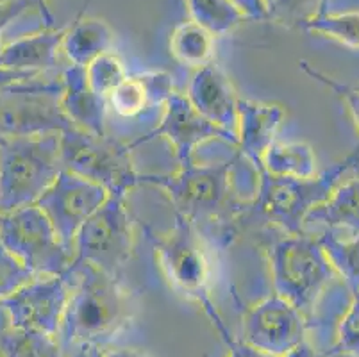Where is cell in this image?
Returning a JSON list of instances; mask_svg holds the SVG:
<instances>
[{
    "label": "cell",
    "instance_id": "ba28073f",
    "mask_svg": "<svg viewBox=\"0 0 359 357\" xmlns=\"http://www.w3.org/2000/svg\"><path fill=\"white\" fill-rule=\"evenodd\" d=\"M126 196L107 193L104 204L84 222L74 240L75 263H88L111 277L122 275L135 250V231Z\"/></svg>",
    "mask_w": 359,
    "mask_h": 357
},
{
    "label": "cell",
    "instance_id": "d6986e66",
    "mask_svg": "<svg viewBox=\"0 0 359 357\" xmlns=\"http://www.w3.org/2000/svg\"><path fill=\"white\" fill-rule=\"evenodd\" d=\"M65 29H47L18 38L4 45L0 52V67L25 74L41 75L57 67V54L63 43Z\"/></svg>",
    "mask_w": 359,
    "mask_h": 357
},
{
    "label": "cell",
    "instance_id": "8d00e7d4",
    "mask_svg": "<svg viewBox=\"0 0 359 357\" xmlns=\"http://www.w3.org/2000/svg\"><path fill=\"white\" fill-rule=\"evenodd\" d=\"M36 77H40V75L25 74V72H16V70H9V68L0 67V90L6 86H11V84L32 81V79H36Z\"/></svg>",
    "mask_w": 359,
    "mask_h": 357
},
{
    "label": "cell",
    "instance_id": "d4e9b609",
    "mask_svg": "<svg viewBox=\"0 0 359 357\" xmlns=\"http://www.w3.org/2000/svg\"><path fill=\"white\" fill-rule=\"evenodd\" d=\"M316 240L348 293L359 291V234L341 240L338 232L325 229Z\"/></svg>",
    "mask_w": 359,
    "mask_h": 357
},
{
    "label": "cell",
    "instance_id": "ffe728a7",
    "mask_svg": "<svg viewBox=\"0 0 359 357\" xmlns=\"http://www.w3.org/2000/svg\"><path fill=\"white\" fill-rule=\"evenodd\" d=\"M115 32L107 22L100 18H77L68 29H65L61 50L68 58L70 65L84 67L106 54L113 47Z\"/></svg>",
    "mask_w": 359,
    "mask_h": 357
},
{
    "label": "cell",
    "instance_id": "f1b7e54d",
    "mask_svg": "<svg viewBox=\"0 0 359 357\" xmlns=\"http://www.w3.org/2000/svg\"><path fill=\"white\" fill-rule=\"evenodd\" d=\"M269 20L286 27H302L320 8L329 6V0H264Z\"/></svg>",
    "mask_w": 359,
    "mask_h": 357
},
{
    "label": "cell",
    "instance_id": "603a6c76",
    "mask_svg": "<svg viewBox=\"0 0 359 357\" xmlns=\"http://www.w3.org/2000/svg\"><path fill=\"white\" fill-rule=\"evenodd\" d=\"M263 168L272 175L308 179L316 173V157L306 142H273L263 156Z\"/></svg>",
    "mask_w": 359,
    "mask_h": 357
},
{
    "label": "cell",
    "instance_id": "30bf717a",
    "mask_svg": "<svg viewBox=\"0 0 359 357\" xmlns=\"http://www.w3.org/2000/svg\"><path fill=\"white\" fill-rule=\"evenodd\" d=\"M36 79L0 90V137L41 136L74 127L61 109V83Z\"/></svg>",
    "mask_w": 359,
    "mask_h": 357
},
{
    "label": "cell",
    "instance_id": "2e32d148",
    "mask_svg": "<svg viewBox=\"0 0 359 357\" xmlns=\"http://www.w3.org/2000/svg\"><path fill=\"white\" fill-rule=\"evenodd\" d=\"M285 120V109L279 104L256 102L249 98L238 100V147L254 168H263V156L276 142L277 130Z\"/></svg>",
    "mask_w": 359,
    "mask_h": 357
},
{
    "label": "cell",
    "instance_id": "e0dca14e",
    "mask_svg": "<svg viewBox=\"0 0 359 357\" xmlns=\"http://www.w3.org/2000/svg\"><path fill=\"white\" fill-rule=\"evenodd\" d=\"M61 109L77 129L106 134V98L90 86L86 68L68 65L61 75Z\"/></svg>",
    "mask_w": 359,
    "mask_h": 357
},
{
    "label": "cell",
    "instance_id": "7a4b0ae2",
    "mask_svg": "<svg viewBox=\"0 0 359 357\" xmlns=\"http://www.w3.org/2000/svg\"><path fill=\"white\" fill-rule=\"evenodd\" d=\"M65 274L70 279V299L57 336L63 349L86 342L104 346L133 323L136 297L120 277L75 261Z\"/></svg>",
    "mask_w": 359,
    "mask_h": 357
},
{
    "label": "cell",
    "instance_id": "5b68a950",
    "mask_svg": "<svg viewBox=\"0 0 359 357\" xmlns=\"http://www.w3.org/2000/svg\"><path fill=\"white\" fill-rule=\"evenodd\" d=\"M273 293L297 307L311 322L318 300L338 279L318 240L304 234H285L266 248Z\"/></svg>",
    "mask_w": 359,
    "mask_h": 357
},
{
    "label": "cell",
    "instance_id": "e575fe53",
    "mask_svg": "<svg viewBox=\"0 0 359 357\" xmlns=\"http://www.w3.org/2000/svg\"><path fill=\"white\" fill-rule=\"evenodd\" d=\"M29 9L31 6L27 4V0H0V31Z\"/></svg>",
    "mask_w": 359,
    "mask_h": 357
},
{
    "label": "cell",
    "instance_id": "4dcf8cb0",
    "mask_svg": "<svg viewBox=\"0 0 359 357\" xmlns=\"http://www.w3.org/2000/svg\"><path fill=\"white\" fill-rule=\"evenodd\" d=\"M38 275L0 243V300L8 299Z\"/></svg>",
    "mask_w": 359,
    "mask_h": 357
},
{
    "label": "cell",
    "instance_id": "5bb4252c",
    "mask_svg": "<svg viewBox=\"0 0 359 357\" xmlns=\"http://www.w3.org/2000/svg\"><path fill=\"white\" fill-rule=\"evenodd\" d=\"M158 136L166 137L172 143L179 166L194 163L195 150L204 143L213 142V140L229 143L234 149L238 147L236 134L220 129L213 122H210L208 118H204L195 109L194 104L188 100L186 95L177 93V91L170 95L168 100L163 106V116L159 126L149 136L140 137L138 142L133 143L130 147L142 145V143L154 140Z\"/></svg>",
    "mask_w": 359,
    "mask_h": 357
},
{
    "label": "cell",
    "instance_id": "7c38bea8",
    "mask_svg": "<svg viewBox=\"0 0 359 357\" xmlns=\"http://www.w3.org/2000/svg\"><path fill=\"white\" fill-rule=\"evenodd\" d=\"M70 299L68 275H38L22 290L0 300L11 327L36 329L60 336Z\"/></svg>",
    "mask_w": 359,
    "mask_h": 357
},
{
    "label": "cell",
    "instance_id": "cb8c5ba5",
    "mask_svg": "<svg viewBox=\"0 0 359 357\" xmlns=\"http://www.w3.org/2000/svg\"><path fill=\"white\" fill-rule=\"evenodd\" d=\"M65 349L54 334L8 325L0 330V357H63Z\"/></svg>",
    "mask_w": 359,
    "mask_h": 357
},
{
    "label": "cell",
    "instance_id": "4fadbf2b",
    "mask_svg": "<svg viewBox=\"0 0 359 357\" xmlns=\"http://www.w3.org/2000/svg\"><path fill=\"white\" fill-rule=\"evenodd\" d=\"M241 339L272 356H285L308 338L309 320L293 304L272 293L243 313Z\"/></svg>",
    "mask_w": 359,
    "mask_h": 357
},
{
    "label": "cell",
    "instance_id": "d590c367",
    "mask_svg": "<svg viewBox=\"0 0 359 357\" xmlns=\"http://www.w3.org/2000/svg\"><path fill=\"white\" fill-rule=\"evenodd\" d=\"M280 357H329V353L318 350L311 342H309V338H306L300 343H297L293 349H290L285 356Z\"/></svg>",
    "mask_w": 359,
    "mask_h": 357
},
{
    "label": "cell",
    "instance_id": "f546056e",
    "mask_svg": "<svg viewBox=\"0 0 359 357\" xmlns=\"http://www.w3.org/2000/svg\"><path fill=\"white\" fill-rule=\"evenodd\" d=\"M329 357L351 356L359 357V291L351 293V304L338 322L336 342L327 350Z\"/></svg>",
    "mask_w": 359,
    "mask_h": 357
},
{
    "label": "cell",
    "instance_id": "1f68e13d",
    "mask_svg": "<svg viewBox=\"0 0 359 357\" xmlns=\"http://www.w3.org/2000/svg\"><path fill=\"white\" fill-rule=\"evenodd\" d=\"M299 65H300V68L304 70V74H308L309 77L315 79L316 83L324 84L325 88H329L331 91H334L338 97L344 98L345 104H347L348 113H351L352 120H354V123H355V129L359 130V86L352 88V86H348V84L339 83V81H336L334 77H329L327 74H324V72H320L318 68L313 67V65H309L308 61H300Z\"/></svg>",
    "mask_w": 359,
    "mask_h": 357
},
{
    "label": "cell",
    "instance_id": "60d3db41",
    "mask_svg": "<svg viewBox=\"0 0 359 357\" xmlns=\"http://www.w3.org/2000/svg\"><path fill=\"white\" fill-rule=\"evenodd\" d=\"M2 48H4V43H2V31H0V52H2Z\"/></svg>",
    "mask_w": 359,
    "mask_h": 357
},
{
    "label": "cell",
    "instance_id": "4316f807",
    "mask_svg": "<svg viewBox=\"0 0 359 357\" xmlns=\"http://www.w3.org/2000/svg\"><path fill=\"white\" fill-rule=\"evenodd\" d=\"M186 4L191 20L213 36L229 34L245 22V16L229 0H186Z\"/></svg>",
    "mask_w": 359,
    "mask_h": 357
},
{
    "label": "cell",
    "instance_id": "83f0119b",
    "mask_svg": "<svg viewBox=\"0 0 359 357\" xmlns=\"http://www.w3.org/2000/svg\"><path fill=\"white\" fill-rule=\"evenodd\" d=\"M127 75L129 74H127L126 63L113 50L99 55L86 67L88 83L102 98L109 97L113 90L123 83V79H127Z\"/></svg>",
    "mask_w": 359,
    "mask_h": 357
},
{
    "label": "cell",
    "instance_id": "277c9868",
    "mask_svg": "<svg viewBox=\"0 0 359 357\" xmlns=\"http://www.w3.org/2000/svg\"><path fill=\"white\" fill-rule=\"evenodd\" d=\"M61 170L60 133L0 137V213L36 204Z\"/></svg>",
    "mask_w": 359,
    "mask_h": 357
},
{
    "label": "cell",
    "instance_id": "52a82bcc",
    "mask_svg": "<svg viewBox=\"0 0 359 357\" xmlns=\"http://www.w3.org/2000/svg\"><path fill=\"white\" fill-rule=\"evenodd\" d=\"M133 147L107 134L70 127L60 133L63 170L95 182L107 193L127 195L138 186L140 172L130 156Z\"/></svg>",
    "mask_w": 359,
    "mask_h": 357
},
{
    "label": "cell",
    "instance_id": "44dd1931",
    "mask_svg": "<svg viewBox=\"0 0 359 357\" xmlns=\"http://www.w3.org/2000/svg\"><path fill=\"white\" fill-rule=\"evenodd\" d=\"M308 220H320L331 231L344 229L348 236L359 234V177L339 182L331 198L316 208Z\"/></svg>",
    "mask_w": 359,
    "mask_h": 357
},
{
    "label": "cell",
    "instance_id": "836d02e7",
    "mask_svg": "<svg viewBox=\"0 0 359 357\" xmlns=\"http://www.w3.org/2000/svg\"><path fill=\"white\" fill-rule=\"evenodd\" d=\"M229 2L245 16V20H257V22L269 20V9L264 0H229Z\"/></svg>",
    "mask_w": 359,
    "mask_h": 357
},
{
    "label": "cell",
    "instance_id": "d6a6232c",
    "mask_svg": "<svg viewBox=\"0 0 359 357\" xmlns=\"http://www.w3.org/2000/svg\"><path fill=\"white\" fill-rule=\"evenodd\" d=\"M215 329H217V332L220 334L222 342H224L225 349H227V352H229V357H277V356H272V353L256 349V346L243 342L241 338H234L225 323L215 327Z\"/></svg>",
    "mask_w": 359,
    "mask_h": 357
},
{
    "label": "cell",
    "instance_id": "9c48e42d",
    "mask_svg": "<svg viewBox=\"0 0 359 357\" xmlns=\"http://www.w3.org/2000/svg\"><path fill=\"white\" fill-rule=\"evenodd\" d=\"M0 243L36 275H63L74 263V252L63 247L36 204L0 213Z\"/></svg>",
    "mask_w": 359,
    "mask_h": 357
},
{
    "label": "cell",
    "instance_id": "74e56055",
    "mask_svg": "<svg viewBox=\"0 0 359 357\" xmlns=\"http://www.w3.org/2000/svg\"><path fill=\"white\" fill-rule=\"evenodd\" d=\"M70 357H106V350L99 343H77V345H72Z\"/></svg>",
    "mask_w": 359,
    "mask_h": 357
},
{
    "label": "cell",
    "instance_id": "9a60e30c",
    "mask_svg": "<svg viewBox=\"0 0 359 357\" xmlns=\"http://www.w3.org/2000/svg\"><path fill=\"white\" fill-rule=\"evenodd\" d=\"M186 97L202 116L220 129L236 134L240 97L231 79L215 61L194 72Z\"/></svg>",
    "mask_w": 359,
    "mask_h": 357
},
{
    "label": "cell",
    "instance_id": "484cf974",
    "mask_svg": "<svg viewBox=\"0 0 359 357\" xmlns=\"http://www.w3.org/2000/svg\"><path fill=\"white\" fill-rule=\"evenodd\" d=\"M327 8H320L302 24V29L334 39L345 47L359 48V11L329 13Z\"/></svg>",
    "mask_w": 359,
    "mask_h": 357
},
{
    "label": "cell",
    "instance_id": "3957f363",
    "mask_svg": "<svg viewBox=\"0 0 359 357\" xmlns=\"http://www.w3.org/2000/svg\"><path fill=\"white\" fill-rule=\"evenodd\" d=\"M358 166L359 147L331 168L308 179L272 175L264 168H259L256 196L250 202L249 211L259 213L285 234H300L308 216L316 208L324 206L341 179Z\"/></svg>",
    "mask_w": 359,
    "mask_h": 357
},
{
    "label": "cell",
    "instance_id": "6da1fadb",
    "mask_svg": "<svg viewBox=\"0 0 359 357\" xmlns=\"http://www.w3.org/2000/svg\"><path fill=\"white\" fill-rule=\"evenodd\" d=\"M250 165L234 149L233 157L220 163L194 161L179 166L174 173H140L138 186L165 191L175 215L194 225L210 250L224 252L236 240L241 218L256 196L240 182V173Z\"/></svg>",
    "mask_w": 359,
    "mask_h": 357
},
{
    "label": "cell",
    "instance_id": "ab89813d",
    "mask_svg": "<svg viewBox=\"0 0 359 357\" xmlns=\"http://www.w3.org/2000/svg\"><path fill=\"white\" fill-rule=\"evenodd\" d=\"M106 357H150V356L140 349H130V346H116V349L106 350Z\"/></svg>",
    "mask_w": 359,
    "mask_h": 357
},
{
    "label": "cell",
    "instance_id": "8992f818",
    "mask_svg": "<svg viewBox=\"0 0 359 357\" xmlns=\"http://www.w3.org/2000/svg\"><path fill=\"white\" fill-rule=\"evenodd\" d=\"M145 232L170 288L184 299L197 302L213 325L220 322L222 316L210 295L213 277L211 250L194 225L184 216L175 215V224L168 232L158 234L150 227H145Z\"/></svg>",
    "mask_w": 359,
    "mask_h": 357
},
{
    "label": "cell",
    "instance_id": "8fae6325",
    "mask_svg": "<svg viewBox=\"0 0 359 357\" xmlns=\"http://www.w3.org/2000/svg\"><path fill=\"white\" fill-rule=\"evenodd\" d=\"M106 198L107 191L99 184L68 170H61L36 206L45 213L63 247L74 252L77 232Z\"/></svg>",
    "mask_w": 359,
    "mask_h": 357
},
{
    "label": "cell",
    "instance_id": "7402d4cb",
    "mask_svg": "<svg viewBox=\"0 0 359 357\" xmlns=\"http://www.w3.org/2000/svg\"><path fill=\"white\" fill-rule=\"evenodd\" d=\"M170 52L177 63L198 70L215 61V36L190 20L174 29L170 36Z\"/></svg>",
    "mask_w": 359,
    "mask_h": 357
},
{
    "label": "cell",
    "instance_id": "f35d334b",
    "mask_svg": "<svg viewBox=\"0 0 359 357\" xmlns=\"http://www.w3.org/2000/svg\"><path fill=\"white\" fill-rule=\"evenodd\" d=\"M27 4L31 6V9H36L40 13L41 20L45 22V27L54 29L55 27V16L52 15L50 8H48L47 0H27Z\"/></svg>",
    "mask_w": 359,
    "mask_h": 357
},
{
    "label": "cell",
    "instance_id": "ac0fdd59",
    "mask_svg": "<svg viewBox=\"0 0 359 357\" xmlns=\"http://www.w3.org/2000/svg\"><path fill=\"white\" fill-rule=\"evenodd\" d=\"M174 93V81L166 72H145L127 75L123 83L106 98L113 113L122 118H136L156 107H163Z\"/></svg>",
    "mask_w": 359,
    "mask_h": 357
}]
</instances>
